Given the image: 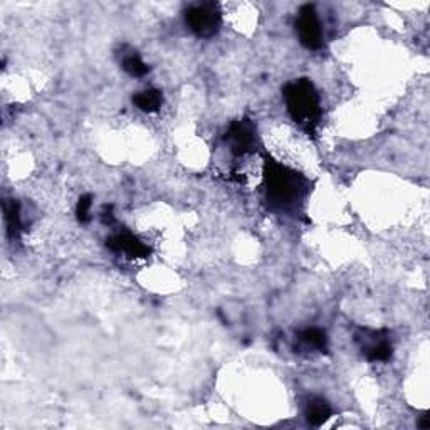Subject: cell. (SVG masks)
<instances>
[{
	"label": "cell",
	"instance_id": "6da1fadb",
	"mask_svg": "<svg viewBox=\"0 0 430 430\" xmlns=\"http://www.w3.org/2000/svg\"><path fill=\"white\" fill-rule=\"evenodd\" d=\"M284 99H286L287 111L296 123L304 132L314 135L319 121H321L323 109L319 103V95L310 79H298L284 88Z\"/></svg>",
	"mask_w": 430,
	"mask_h": 430
},
{
	"label": "cell",
	"instance_id": "7a4b0ae2",
	"mask_svg": "<svg viewBox=\"0 0 430 430\" xmlns=\"http://www.w3.org/2000/svg\"><path fill=\"white\" fill-rule=\"evenodd\" d=\"M264 180L267 197L276 205L293 204L303 192V178L273 158H266Z\"/></svg>",
	"mask_w": 430,
	"mask_h": 430
},
{
	"label": "cell",
	"instance_id": "3957f363",
	"mask_svg": "<svg viewBox=\"0 0 430 430\" xmlns=\"http://www.w3.org/2000/svg\"><path fill=\"white\" fill-rule=\"evenodd\" d=\"M186 26L198 38H212L221 27V12L214 3H198L190 7L185 14Z\"/></svg>",
	"mask_w": 430,
	"mask_h": 430
},
{
	"label": "cell",
	"instance_id": "277c9868",
	"mask_svg": "<svg viewBox=\"0 0 430 430\" xmlns=\"http://www.w3.org/2000/svg\"><path fill=\"white\" fill-rule=\"evenodd\" d=\"M296 31H298L299 42L306 49L316 51L323 46V29L319 24L318 14H316L314 6H303L299 10L298 20H296Z\"/></svg>",
	"mask_w": 430,
	"mask_h": 430
},
{
	"label": "cell",
	"instance_id": "5b68a950",
	"mask_svg": "<svg viewBox=\"0 0 430 430\" xmlns=\"http://www.w3.org/2000/svg\"><path fill=\"white\" fill-rule=\"evenodd\" d=\"M225 141L235 157H242L253 152L255 145V127L253 121L239 120L230 125L225 133Z\"/></svg>",
	"mask_w": 430,
	"mask_h": 430
},
{
	"label": "cell",
	"instance_id": "8992f818",
	"mask_svg": "<svg viewBox=\"0 0 430 430\" xmlns=\"http://www.w3.org/2000/svg\"><path fill=\"white\" fill-rule=\"evenodd\" d=\"M106 246L113 253L125 254L128 257H148L150 247L145 246L140 239L129 232H120L111 235L106 241Z\"/></svg>",
	"mask_w": 430,
	"mask_h": 430
},
{
	"label": "cell",
	"instance_id": "52a82bcc",
	"mask_svg": "<svg viewBox=\"0 0 430 430\" xmlns=\"http://www.w3.org/2000/svg\"><path fill=\"white\" fill-rule=\"evenodd\" d=\"M363 351L370 362H388L392 358V343L381 333H372L370 342L363 344Z\"/></svg>",
	"mask_w": 430,
	"mask_h": 430
},
{
	"label": "cell",
	"instance_id": "ba28073f",
	"mask_svg": "<svg viewBox=\"0 0 430 430\" xmlns=\"http://www.w3.org/2000/svg\"><path fill=\"white\" fill-rule=\"evenodd\" d=\"M331 413L333 411L326 400L313 399L311 401H308L306 420L310 422L311 425H314V427H319V425H323L324 422H328Z\"/></svg>",
	"mask_w": 430,
	"mask_h": 430
},
{
	"label": "cell",
	"instance_id": "9c48e42d",
	"mask_svg": "<svg viewBox=\"0 0 430 430\" xmlns=\"http://www.w3.org/2000/svg\"><path fill=\"white\" fill-rule=\"evenodd\" d=\"M133 101H135V104L141 111L155 113L164 104V95L158 89H147V91L138 93Z\"/></svg>",
	"mask_w": 430,
	"mask_h": 430
},
{
	"label": "cell",
	"instance_id": "30bf717a",
	"mask_svg": "<svg viewBox=\"0 0 430 430\" xmlns=\"http://www.w3.org/2000/svg\"><path fill=\"white\" fill-rule=\"evenodd\" d=\"M123 69L135 78H141L150 71L148 64H145L136 52H129V54L123 56Z\"/></svg>",
	"mask_w": 430,
	"mask_h": 430
},
{
	"label": "cell",
	"instance_id": "8fae6325",
	"mask_svg": "<svg viewBox=\"0 0 430 430\" xmlns=\"http://www.w3.org/2000/svg\"><path fill=\"white\" fill-rule=\"evenodd\" d=\"M301 340L306 344H310L311 348H316V350L324 351L328 347V338L326 333L319 328H308L301 333Z\"/></svg>",
	"mask_w": 430,
	"mask_h": 430
},
{
	"label": "cell",
	"instance_id": "7c38bea8",
	"mask_svg": "<svg viewBox=\"0 0 430 430\" xmlns=\"http://www.w3.org/2000/svg\"><path fill=\"white\" fill-rule=\"evenodd\" d=\"M3 214H6V221L7 225H9V230L14 235H17L20 232V227H22L17 202L15 200L6 202V204H3Z\"/></svg>",
	"mask_w": 430,
	"mask_h": 430
},
{
	"label": "cell",
	"instance_id": "4fadbf2b",
	"mask_svg": "<svg viewBox=\"0 0 430 430\" xmlns=\"http://www.w3.org/2000/svg\"><path fill=\"white\" fill-rule=\"evenodd\" d=\"M91 205H93V197L91 196H83L78 202V209H76V214H78V221L81 224H86L89 221V212H91Z\"/></svg>",
	"mask_w": 430,
	"mask_h": 430
},
{
	"label": "cell",
	"instance_id": "5bb4252c",
	"mask_svg": "<svg viewBox=\"0 0 430 430\" xmlns=\"http://www.w3.org/2000/svg\"><path fill=\"white\" fill-rule=\"evenodd\" d=\"M419 427H422V429H429V427H430V417H429V412H425L424 415H422V420L419 422Z\"/></svg>",
	"mask_w": 430,
	"mask_h": 430
}]
</instances>
